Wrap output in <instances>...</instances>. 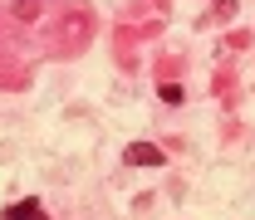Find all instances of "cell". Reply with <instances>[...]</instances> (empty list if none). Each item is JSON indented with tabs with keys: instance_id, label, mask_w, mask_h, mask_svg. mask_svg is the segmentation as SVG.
<instances>
[{
	"instance_id": "cell-1",
	"label": "cell",
	"mask_w": 255,
	"mask_h": 220,
	"mask_svg": "<svg viewBox=\"0 0 255 220\" xmlns=\"http://www.w3.org/2000/svg\"><path fill=\"white\" fill-rule=\"evenodd\" d=\"M128 166H162V147H152V142H132L123 152Z\"/></svg>"
},
{
	"instance_id": "cell-2",
	"label": "cell",
	"mask_w": 255,
	"mask_h": 220,
	"mask_svg": "<svg viewBox=\"0 0 255 220\" xmlns=\"http://www.w3.org/2000/svg\"><path fill=\"white\" fill-rule=\"evenodd\" d=\"M0 220H39V201L25 196V201H15V206H5V216Z\"/></svg>"
},
{
	"instance_id": "cell-3",
	"label": "cell",
	"mask_w": 255,
	"mask_h": 220,
	"mask_svg": "<svg viewBox=\"0 0 255 220\" xmlns=\"http://www.w3.org/2000/svg\"><path fill=\"white\" fill-rule=\"evenodd\" d=\"M162 103H182V88L177 83H162Z\"/></svg>"
}]
</instances>
